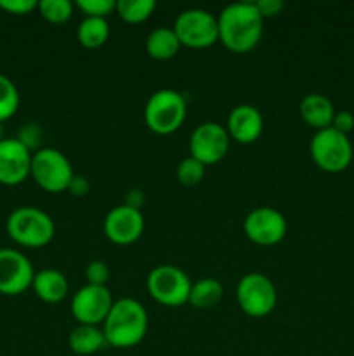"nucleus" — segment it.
I'll list each match as a JSON object with an SVG mask.
<instances>
[{
  "mask_svg": "<svg viewBox=\"0 0 354 356\" xmlns=\"http://www.w3.org/2000/svg\"><path fill=\"white\" fill-rule=\"evenodd\" d=\"M35 270L23 252L0 249V294L19 296L33 284Z\"/></svg>",
  "mask_w": 354,
  "mask_h": 356,
  "instance_id": "13",
  "label": "nucleus"
},
{
  "mask_svg": "<svg viewBox=\"0 0 354 356\" xmlns=\"http://www.w3.org/2000/svg\"><path fill=\"white\" fill-rule=\"evenodd\" d=\"M205 177V165L201 162H198L193 156H187V159L180 160V163L177 165V179L184 186H196L203 181Z\"/></svg>",
  "mask_w": 354,
  "mask_h": 356,
  "instance_id": "26",
  "label": "nucleus"
},
{
  "mask_svg": "<svg viewBox=\"0 0 354 356\" xmlns=\"http://www.w3.org/2000/svg\"><path fill=\"white\" fill-rule=\"evenodd\" d=\"M76 38H78L80 45L85 49L103 47L108 42V38H110V24H108V19H101V17H85V19L78 24Z\"/></svg>",
  "mask_w": 354,
  "mask_h": 356,
  "instance_id": "22",
  "label": "nucleus"
},
{
  "mask_svg": "<svg viewBox=\"0 0 354 356\" xmlns=\"http://www.w3.org/2000/svg\"><path fill=\"white\" fill-rule=\"evenodd\" d=\"M31 289H33V292L40 301L56 305V302H61L68 296L69 285L61 271L47 268V270L35 273Z\"/></svg>",
  "mask_w": 354,
  "mask_h": 356,
  "instance_id": "18",
  "label": "nucleus"
},
{
  "mask_svg": "<svg viewBox=\"0 0 354 356\" xmlns=\"http://www.w3.org/2000/svg\"><path fill=\"white\" fill-rule=\"evenodd\" d=\"M68 346L75 355L89 356L101 351L108 344L103 329L97 325H78L69 332Z\"/></svg>",
  "mask_w": 354,
  "mask_h": 356,
  "instance_id": "19",
  "label": "nucleus"
},
{
  "mask_svg": "<svg viewBox=\"0 0 354 356\" xmlns=\"http://www.w3.org/2000/svg\"><path fill=\"white\" fill-rule=\"evenodd\" d=\"M17 141L23 143L31 153H35L40 145V139H42V131L37 124H26L24 127H21V131L17 132Z\"/></svg>",
  "mask_w": 354,
  "mask_h": 356,
  "instance_id": "29",
  "label": "nucleus"
},
{
  "mask_svg": "<svg viewBox=\"0 0 354 356\" xmlns=\"http://www.w3.org/2000/svg\"><path fill=\"white\" fill-rule=\"evenodd\" d=\"M309 153L316 167L328 174L344 172L353 162L351 139L333 127L316 131L309 143Z\"/></svg>",
  "mask_w": 354,
  "mask_h": 356,
  "instance_id": "5",
  "label": "nucleus"
},
{
  "mask_svg": "<svg viewBox=\"0 0 354 356\" xmlns=\"http://www.w3.org/2000/svg\"><path fill=\"white\" fill-rule=\"evenodd\" d=\"M33 153L16 138L0 141V184L17 186L30 177Z\"/></svg>",
  "mask_w": 354,
  "mask_h": 356,
  "instance_id": "15",
  "label": "nucleus"
},
{
  "mask_svg": "<svg viewBox=\"0 0 354 356\" xmlns=\"http://www.w3.org/2000/svg\"><path fill=\"white\" fill-rule=\"evenodd\" d=\"M0 9L14 16H26L38 9L37 0H0Z\"/></svg>",
  "mask_w": 354,
  "mask_h": 356,
  "instance_id": "30",
  "label": "nucleus"
},
{
  "mask_svg": "<svg viewBox=\"0 0 354 356\" xmlns=\"http://www.w3.org/2000/svg\"><path fill=\"white\" fill-rule=\"evenodd\" d=\"M222 296H224V287L221 282L215 278H201L191 285L187 302L196 309H210L221 302Z\"/></svg>",
  "mask_w": 354,
  "mask_h": 356,
  "instance_id": "21",
  "label": "nucleus"
},
{
  "mask_svg": "<svg viewBox=\"0 0 354 356\" xmlns=\"http://www.w3.org/2000/svg\"><path fill=\"white\" fill-rule=\"evenodd\" d=\"M76 7L85 14V17L106 19L110 14L117 13V0H78Z\"/></svg>",
  "mask_w": 354,
  "mask_h": 356,
  "instance_id": "27",
  "label": "nucleus"
},
{
  "mask_svg": "<svg viewBox=\"0 0 354 356\" xmlns=\"http://www.w3.org/2000/svg\"><path fill=\"white\" fill-rule=\"evenodd\" d=\"M85 278L89 285H101V287H106V282L108 278H110V268L106 266L104 261H92V263L87 264Z\"/></svg>",
  "mask_w": 354,
  "mask_h": 356,
  "instance_id": "28",
  "label": "nucleus"
},
{
  "mask_svg": "<svg viewBox=\"0 0 354 356\" xmlns=\"http://www.w3.org/2000/svg\"><path fill=\"white\" fill-rule=\"evenodd\" d=\"M219 40L236 54H245L262 38L264 19L253 2H235L226 6L217 17Z\"/></svg>",
  "mask_w": 354,
  "mask_h": 356,
  "instance_id": "1",
  "label": "nucleus"
},
{
  "mask_svg": "<svg viewBox=\"0 0 354 356\" xmlns=\"http://www.w3.org/2000/svg\"><path fill=\"white\" fill-rule=\"evenodd\" d=\"M287 219L273 207H257L246 214L243 221V232L250 242L262 247L280 243L287 235Z\"/></svg>",
  "mask_w": 354,
  "mask_h": 356,
  "instance_id": "12",
  "label": "nucleus"
},
{
  "mask_svg": "<svg viewBox=\"0 0 354 356\" xmlns=\"http://www.w3.org/2000/svg\"><path fill=\"white\" fill-rule=\"evenodd\" d=\"M68 191L73 195V197H78V198L85 197V195L90 191L89 181H87L83 176H73L71 183H69L68 186Z\"/></svg>",
  "mask_w": 354,
  "mask_h": 356,
  "instance_id": "33",
  "label": "nucleus"
},
{
  "mask_svg": "<svg viewBox=\"0 0 354 356\" xmlns=\"http://www.w3.org/2000/svg\"><path fill=\"white\" fill-rule=\"evenodd\" d=\"M19 108V90L9 76L0 73V124L12 118Z\"/></svg>",
  "mask_w": 354,
  "mask_h": 356,
  "instance_id": "24",
  "label": "nucleus"
},
{
  "mask_svg": "<svg viewBox=\"0 0 354 356\" xmlns=\"http://www.w3.org/2000/svg\"><path fill=\"white\" fill-rule=\"evenodd\" d=\"M30 176L44 191L61 193L68 191L75 172L65 153L56 148H40L31 156Z\"/></svg>",
  "mask_w": 354,
  "mask_h": 356,
  "instance_id": "6",
  "label": "nucleus"
},
{
  "mask_svg": "<svg viewBox=\"0 0 354 356\" xmlns=\"http://www.w3.org/2000/svg\"><path fill=\"white\" fill-rule=\"evenodd\" d=\"M106 238L115 245H130L141 238L144 232V218L137 209L117 205L106 214L103 222Z\"/></svg>",
  "mask_w": 354,
  "mask_h": 356,
  "instance_id": "14",
  "label": "nucleus"
},
{
  "mask_svg": "<svg viewBox=\"0 0 354 356\" xmlns=\"http://www.w3.org/2000/svg\"><path fill=\"white\" fill-rule=\"evenodd\" d=\"M301 117L309 127L316 129V131H323V129L332 127L333 117H335V108L333 103L323 94H307L304 99L301 101Z\"/></svg>",
  "mask_w": 354,
  "mask_h": 356,
  "instance_id": "17",
  "label": "nucleus"
},
{
  "mask_svg": "<svg viewBox=\"0 0 354 356\" xmlns=\"http://www.w3.org/2000/svg\"><path fill=\"white\" fill-rule=\"evenodd\" d=\"M7 235L21 247L40 249L49 245L56 235V225L51 216L38 207H17L6 222Z\"/></svg>",
  "mask_w": 354,
  "mask_h": 356,
  "instance_id": "3",
  "label": "nucleus"
},
{
  "mask_svg": "<svg viewBox=\"0 0 354 356\" xmlns=\"http://www.w3.org/2000/svg\"><path fill=\"white\" fill-rule=\"evenodd\" d=\"M3 139V127H2V124H0V141H2Z\"/></svg>",
  "mask_w": 354,
  "mask_h": 356,
  "instance_id": "35",
  "label": "nucleus"
},
{
  "mask_svg": "<svg viewBox=\"0 0 354 356\" xmlns=\"http://www.w3.org/2000/svg\"><path fill=\"white\" fill-rule=\"evenodd\" d=\"M125 205L141 211V207L144 205V193L141 190H130L127 193V197H125Z\"/></svg>",
  "mask_w": 354,
  "mask_h": 356,
  "instance_id": "34",
  "label": "nucleus"
},
{
  "mask_svg": "<svg viewBox=\"0 0 354 356\" xmlns=\"http://www.w3.org/2000/svg\"><path fill=\"white\" fill-rule=\"evenodd\" d=\"M155 9V0H117V14L128 24L144 23Z\"/></svg>",
  "mask_w": 354,
  "mask_h": 356,
  "instance_id": "23",
  "label": "nucleus"
},
{
  "mask_svg": "<svg viewBox=\"0 0 354 356\" xmlns=\"http://www.w3.org/2000/svg\"><path fill=\"white\" fill-rule=\"evenodd\" d=\"M191 280L180 268L172 264H162L149 271L146 278V289L156 302L169 308H179L186 305L191 292Z\"/></svg>",
  "mask_w": 354,
  "mask_h": 356,
  "instance_id": "7",
  "label": "nucleus"
},
{
  "mask_svg": "<svg viewBox=\"0 0 354 356\" xmlns=\"http://www.w3.org/2000/svg\"><path fill=\"white\" fill-rule=\"evenodd\" d=\"M113 298L108 287L83 285L71 298V315L78 325H97L104 323L113 308Z\"/></svg>",
  "mask_w": 354,
  "mask_h": 356,
  "instance_id": "10",
  "label": "nucleus"
},
{
  "mask_svg": "<svg viewBox=\"0 0 354 356\" xmlns=\"http://www.w3.org/2000/svg\"><path fill=\"white\" fill-rule=\"evenodd\" d=\"M186 99L174 89H160L151 94L144 106V124L158 136L176 132L186 120Z\"/></svg>",
  "mask_w": 354,
  "mask_h": 356,
  "instance_id": "4",
  "label": "nucleus"
},
{
  "mask_svg": "<svg viewBox=\"0 0 354 356\" xmlns=\"http://www.w3.org/2000/svg\"><path fill=\"white\" fill-rule=\"evenodd\" d=\"M255 3L257 10L262 16V19H269V17H276L278 14H281L285 3L281 0H257Z\"/></svg>",
  "mask_w": 354,
  "mask_h": 356,
  "instance_id": "31",
  "label": "nucleus"
},
{
  "mask_svg": "<svg viewBox=\"0 0 354 356\" xmlns=\"http://www.w3.org/2000/svg\"><path fill=\"white\" fill-rule=\"evenodd\" d=\"M73 9L75 6L69 0H40L38 2V13L51 24H62L71 19Z\"/></svg>",
  "mask_w": 354,
  "mask_h": 356,
  "instance_id": "25",
  "label": "nucleus"
},
{
  "mask_svg": "<svg viewBox=\"0 0 354 356\" xmlns=\"http://www.w3.org/2000/svg\"><path fill=\"white\" fill-rule=\"evenodd\" d=\"M174 31L184 47L208 49L219 42L217 16L205 9H186L177 16Z\"/></svg>",
  "mask_w": 354,
  "mask_h": 356,
  "instance_id": "9",
  "label": "nucleus"
},
{
  "mask_svg": "<svg viewBox=\"0 0 354 356\" xmlns=\"http://www.w3.org/2000/svg\"><path fill=\"white\" fill-rule=\"evenodd\" d=\"M0 356H2V355H0Z\"/></svg>",
  "mask_w": 354,
  "mask_h": 356,
  "instance_id": "36",
  "label": "nucleus"
},
{
  "mask_svg": "<svg viewBox=\"0 0 354 356\" xmlns=\"http://www.w3.org/2000/svg\"><path fill=\"white\" fill-rule=\"evenodd\" d=\"M148 312L141 302L132 298L118 299L103 323L106 344L118 350L137 346L148 334Z\"/></svg>",
  "mask_w": 354,
  "mask_h": 356,
  "instance_id": "2",
  "label": "nucleus"
},
{
  "mask_svg": "<svg viewBox=\"0 0 354 356\" xmlns=\"http://www.w3.org/2000/svg\"><path fill=\"white\" fill-rule=\"evenodd\" d=\"M226 131L233 141L239 145H252L264 131L262 113L252 104H238L229 111Z\"/></svg>",
  "mask_w": 354,
  "mask_h": 356,
  "instance_id": "16",
  "label": "nucleus"
},
{
  "mask_svg": "<svg viewBox=\"0 0 354 356\" xmlns=\"http://www.w3.org/2000/svg\"><path fill=\"white\" fill-rule=\"evenodd\" d=\"M236 301L245 315L252 318H262L276 308L278 292L266 275L246 273L238 282Z\"/></svg>",
  "mask_w": 354,
  "mask_h": 356,
  "instance_id": "8",
  "label": "nucleus"
},
{
  "mask_svg": "<svg viewBox=\"0 0 354 356\" xmlns=\"http://www.w3.org/2000/svg\"><path fill=\"white\" fill-rule=\"evenodd\" d=\"M229 143H231V138L224 125L205 122V124L196 125V129L191 132L189 153L193 159L207 167L221 162L228 155Z\"/></svg>",
  "mask_w": 354,
  "mask_h": 356,
  "instance_id": "11",
  "label": "nucleus"
},
{
  "mask_svg": "<svg viewBox=\"0 0 354 356\" xmlns=\"http://www.w3.org/2000/svg\"><path fill=\"white\" fill-rule=\"evenodd\" d=\"M180 47L183 45H180L174 28H156L146 38V52L149 54V58L156 59V61L172 59Z\"/></svg>",
  "mask_w": 354,
  "mask_h": 356,
  "instance_id": "20",
  "label": "nucleus"
},
{
  "mask_svg": "<svg viewBox=\"0 0 354 356\" xmlns=\"http://www.w3.org/2000/svg\"><path fill=\"white\" fill-rule=\"evenodd\" d=\"M332 127L335 131L342 132V134H349L351 131L354 129V115L351 111L342 110V111H335V117H333Z\"/></svg>",
  "mask_w": 354,
  "mask_h": 356,
  "instance_id": "32",
  "label": "nucleus"
}]
</instances>
